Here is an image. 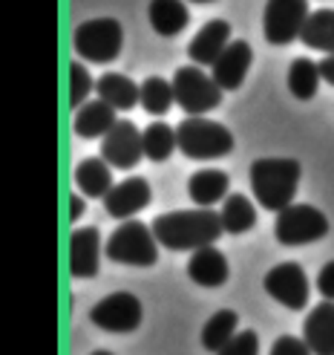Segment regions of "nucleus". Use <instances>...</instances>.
Listing matches in <instances>:
<instances>
[{"mask_svg":"<svg viewBox=\"0 0 334 355\" xmlns=\"http://www.w3.org/2000/svg\"><path fill=\"white\" fill-rule=\"evenodd\" d=\"M219 214H222V225L228 234H245L257 225V208L245 193H231Z\"/></svg>","mask_w":334,"mask_h":355,"instance_id":"obj_24","label":"nucleus"},{"mask_svg":"<svg viewBox=\"0 0 334 355\" xmlns=\"http://www.w3.org/2000/svg\"><path fill=\"white\" fill-rule=\"evenodd\" d=\"M262 286H266V292L277 300V304H283L286 309L300 312L308 304V277L303 272V266L294 263V260L277 263L266 275V280H262Z\"/></svg>","mask_w":334,"mask_h":355,"instance_id":"obj_11","label":"nucleus"},{"mask_svg":"<svg viewBox=\"0 0 334 355\" xmlns=\"http://www.w3.org/2000/svg\"><path fill=\"white\" fill-rule=\"evenodd\" d=\"M142 145H145L147 159H153V162H165V159H170L173 150L179 148V139H176V130L167 128L165 121H153L142 130Z\"/></svg>","mask_w":334,"mask_h":355,"instance_id":"obj_27","label":"nucleus"},{"mask_svg":"<svg viewBox=\"0 0 334 355\" xmlns=\"http://www.w3.org/2000/svg\"><path fill=\"white\" fill-rule=\"evenodd\" d=\"M268 355H314V352L308 349V344L303 338H294V335H279Z\"/></svg>","mask_w":334,"mask_h":355,"instance_id":"obj_31","label":"nucleus"},{"mask_svg":"<svg viewBox=\"0 0 334 355\" xmlns=\"http://www.w3.org/2000/svg\"><path fill=\"white\" fill-rule=\"evenodd\" d=\"M142 318H145V309H142V300H138L133 292H113L104 300L90 309V321L104 329V332H136L142 327Z\"/></svg>","mask_w":334,"mask_h":355,"instance_id":"obj_8","label":"nucleus"},{"mask_svg":"<svg viewBox=\"0 0 334 355\" xmlns=\"http://www.w3.org/2000/svg\"><path fill=\"white\" fill-rule=\"evenodd\" d=\"M228 44H231V24L216 17V21H207L196 35H193V41L187 46V55L196 64L214 67L216 58L228 49Z\"/></svg>","mask_w":334,"mask_h":355,"instance_id":"obj_16","label":"nucleus"},{"mask_svg":"<svg viewBox=\"0 0 334 355\" xmlns=\"http://www.w3.org/2000/svg\"><path fill=\"white\" fill-rule=\"evenodd\" d=\"M308 3L306 0H268L266 17H262V29H266V41L274 46H286L300 38V32L308 21Z\"/></svg>","mask_w":334,"mask_h":355,"instance_id":"obj_9","label":"nucleus"},{"mask_svg":"<svg viewBox=\"0 0 334 355\" xmlns=\"http://www.w3.org/2000/svg\"><path fill=\"white\" fill-rule=\"evenodd\" d=\"M104 162L118 171H133L145 156L142 145V130L136 128L130 119H118L113 124V130L101 139V153Z\"/></svg>","mask_w":334,"mask_h":355,"instance_id":"obj_10","label":"nucleus"},{"mask_svg":"<svg viewBox=\"0 0 334 355\" xmlns=\"http://www.w3.org/2000/svg\"><path fill=\"white\" fill-rule=\"evenodd\" d=\"M190 3H216V0H190Z\"/></svg>","mask_w":334,"mask_h":355,"instance_id":"obj_36","label":"nucleus"},{"mask_svg":"<svg viewBox=\"0 0 334 355\" xmlns=\"http://www.w3.org/2000/svg\"><path fill=\"white\" fill-rule=\"evenodd\" d=\"M176 139H179V150L187 159H219L234 150V133L225 124L205 119V116H187L176 128Z\"/></svg>","mask_w":334,"mask_h":355,"instance_id":"obj_3","label":"nucleus"},{"mask_svg":"<svg viewBox=\"0 0 334 355\" xmlns=\"http://www.w3.org/2000/svg\"><path fill=\"white\" fill-rule=\"evenodd\" d=\"M251 180V191L257 202L266 211H283L294 202L297 188L303 180V168L297 159H286V156H268V159H257L248 171Z\"/></svg>","mask_w":334,"mask_h":355,"instance_id":"obj_2","label":"nucleus"},{"mask_svg":"<svg viewBox=\"0 0 334 355\" xmlns=\"http://www.w3.org/2000/svg\"><path fill=\"white\" fill-rule=\"evenodd\" d=\"M236 327H239V315L234 309H219L216 315H210V321L202 327V347L207 352H219L236 335Z\"/></svg>","mask_w":334,"mask_h":355,"instance_id":"obj_26","label":"nucleus"},{"mask_svg":"<svg viewBox=\"0 0 334 355\" xmlns=\"http://www.w3.org/2000/svg\"><path fill=\"white\" fill-rule=\"evenodd\" d=\"M320 64L311 61V58H294L288 67V90L294 98L308 101L317 96V87H320Z\"/></svg>","mask_w":334,"mask_h":355,"instance_id":"obj_25","label":"nucleus"},{"mask_svg":"<svg viewBox=\"0 0 334 355\" xmlns=\"http://www.w3.org/2000/svg\"><path fill=\"white\" fill-rule=\"evenodd\" d=\"M93 355H113V352H110V349H95Z\"/></svg>","mask_w":334,"mask_h":355,"instance_id":"obj_35","label":"nucleus"},{"mask_svg":"<svg viewBox=\"0 0 334 355\" xmlns=\"http://www.w3.org/2000/svg\"><path fill=\"white\" fill-rule=\"evenodd\" d=\"M73 46L78 58L93 64H110L118 58L121 46H124V29L115 17H95V21H84L73 32Z\"/></svg>","mask_w":334,"mask_h":355,"instance_id":"obj_5","label":"nucleus"},{"mask_svg":"<svg viewBox=\"0 0 334 355\" xmlns=\"http://www.w3.org/2000/svg\"><path fill=\"white\" fill-rule=\"evenodd\" d=\"M320 76H323L328 84H334V52L320 61Z\"/></svg>","mask_w":334,"mask_h":355,"instance_id":"obj_33","label":"nucleus"},{"mask_svg":"<svg viewBox=\"0 0 334 355\" xmlns=\"http://www.w3.org/2000/svg\"><path fill=\"white\" fill-rule=\"evenodd\" d=\"M317 289L323 295V300H334V260H328L320 275H317Z\"/></svg>","mask_w":334,"mask_h":355,"instance_id":"obj_32","label":"nucleus"},{"mask_svg":"<svg viewBox=\"0 0 334 355\" xmlns=\"http://www.w3.org/2000/svg\"><path fill=\"white\" fill-rule=\"evenodd\" d=\"M176 104V96H173V81H165L159 76H150L145 84H142V107L150 113V116H165L170 107Z\"/></svg>","mask_w":334,"mask_h":355,"instance_id":"obj_28","label":"nucleus"},{"mask_svg":"<svg viewBox=\"0 0 334 355\" xmlns=\"http://www.w3.org/2000/svg\"><path fill=\"white\" fill-rule=\"evenodd\" d=\"M303 341L314 355H334V300H323L308 312Z\"/></svg>","mask_w":334,"mask_h":355,"instance_id":"obj_17","label":"nucleus"},{"mask_svg":"<svg viewBox=\"0 0 334 355\" xmlns=\"http://www.w3.org/2000/svg\"><path fill=\"white\" fill-rule=\"evenodd\" d=\"M254 64V49L248 41H231L228 49L216 58V64L210 67V76L222 87V90H239L245 76Z\"/></svg>","mask_w":334,"mask_h":355,"instance_id":"obj_14","label":"nucleus"},{"mask_svg":"<svg viewBox=\"0 0 334 355\" xmlns=\"http://www.w3.org/2000/svg\"><path fill=\"white\" fill-rule=\"evenodd\" d=\"M228 185H231V180H228L225 171L205 168L187 180V193L199 208H214V202L228 200Z\"/></svg>","mask_w":334,"mask_h":355,"instance_id":"obj_20","label":"nucleus"},{"mask_svg":"<svg viewBox=\"0 0 334 355\" xmlns=\"http://www.w3.org/2000/svg\"><path fill=\"white\" fill-rule=\"evenodd\" d=\"M173 96L187 116H205L222 104V87L202 67H179L173 76Z\"/></svg>","mask_w":334,"mask_h":355,"instance_id":"obj_6","label":"nucleus"},{"mask_svg":"<svg viewBox=\"0 0 334 355\" xmlns=\"http://www.w3.org/2000/svg\"><path fill=\"white\" fill-rule=\"evenodd\" d=\"M75 185L84 197L104 200L113 191V168L101 156H90L75 165Z\"/></svg>","mask_w":334,"mask_h":355,"instance_id":"obj_21","label":"nucleus"},{"mask_svg":"<svg viewBox=\"0 0 334 355\" xmlns=\"http://www.w3.org/2000/svg\"><path fill=\"white\" fill-rule=\"evenodd\" d=\"M101 266V232L95 225L78 228L69 237V275L84 280L95 277Z\"/></svg>","mask_w":334,"mask_h":355,"instance_id":"obj_13","label":"nucleus"},{"mask_svg":"<svg viewBox=\"0 0 334 355\" xmlns=\"http://www.w3.org/2000/svg\"><path fill=\"white\" fill-rule=\"evenodd\" d=\"M81 214H84V200L81 197H69V220L75 223Z\"/></svg>","mask_w":334,"mask_h":355,"instance_id":"obj_34","label":"nucleus"},{"mask_svg":"<svg viewBox=\"0 0 334 355\" xmlns=\"http://www.w3.org/2000/svg\"><path fill=\"white\" fill-rule=\"evenodd\" d=\"M95 93L101 101H107L113 110H130L136 104H142V87L121 73H104L95 81Z\"/></svg>","mask_w":334,"mask_h":355,"instance_id":"obj_18","label":"nucleus"},{"mask_svg":"<svg viewBox=\"0 0 334 355\" xmlns=\"http://www.w3.org/2000/svg\"><path fill=\"white\" fill-rule=\"evenodd\" d=\"M153 234L159 245L170 248V252H196V248L214 245L222 234V214L214 208H187V211H170V214H159L153 223Z\"/></svg>","mask_w":334,"mask_h":355,"instance_id":"obj_1","label":"nucleus"},{"mask_svg":"<svg viewBox=\"0 0 334 355\" xmlns=\"http://www.w3.org/2000/svg\"><path fill=\"white\" fill-rule=\"evenodd\" d=\"M118 121L115 110L110 107L107 101H86L78 107L75 119H73V130L81 136V139H104L110 130H113V124Z\"/></svg>","mask_w":334,"mask_h":355,"instance_id":"obj_19","label":"nucleus"},{"mask_svg":"<svg viewBox=\"0 0 334 355\" xmlns=\"http://www.w3.org/2000/svg\"><path fill=\"white\" fill-rule=\"evenodd\" d=\"M153 200V188L142 176H130V180L113 185V191L104 197V208L113 220H133L138 211H145Z\"/></svg>","mask_w":334,"mask_h":355,"instance_id":"obj_12","label":"nucleus"},{"mask_svg":"<svg viewBox=\"0 0 334 355\" xmlns=\"http://www.w3.org/2000/svg\"><path fill=\"white\" fill-rule=\"evenodd\" d=\"M328 234V217L320 208L306 202H291L274 220V237L283 245H308Z\"/></svg>","mask_w":334,"mask_h":355,"instance_id":"obj_7","label":"nucleus"},{"mask_svg":"<svg viewBox=\"0 0 334 355\" xmlns=\"http://www.w3.org/2000/svg\"><path fill=\"white\" fill-rule=\"evenodd\" d=\"M300 41L317 52L331 55L334 52V9H317L308 15V21L300 32Z\"/></svg>","mask_w":334,"mask_h":355,"instance_id":"obj_23","label":"nucleus"},{"mask_svg":"<svg viewBox=\"0 0 334 355\" xmlns=\"http://www.w3.org/2000/svg\"><path fill=\"white\" fill-rule=\"evenodd\" d=\"M216 355H259V335L254 329H242Z\"/></svg>","mask_w":334,"mask_h":355,"instance_id":"obj_30","label":"nucleus"},{"mask_svg":"<svg viewBox=\"0 0 334 355\" xmlns=\"http://www.w3.org/2000/svg\"><path fill=\"white\" fill-rule=\"evenodd\" d=\"M95 90V81L90 76V69H86L84 64L73 61L69 64V104L78 110L81 104H86V96H90Z\"/></svg>","mask_w":334,"mask_h":355,"instance_id":"obj_29","label":"nucleus"},{"mask_svg":"<svg viewBox=\"0 0 334 355\" xmlns=\"http://www.w3.org/2000/svg\"><path fill=\"white\" fill-rule=\"evenodd\" d=\"M150 26L162 35V38H173L190 24V12L185 6V0H150Z\"/></svg>","mask_w":334,"mask_h":355,"instance_id":"obj_22","label":"nucleus"},{"mask_svg":"<svg viewBox=\"0 0 334 355\" xmlns=\"http://www.w3.org/2000/svg\"><path fill=\"white\" fill-rule=\"evenodd\" d=\"M187 277L196 283V286H205V289H216V286H225L228 277H231V266H228V257L216 248H196L187 260Z\"/></svg>","mask_w":334,"mask_h":355,"instance_id":"obj_15","label":"nucleus"},{"mask_svg":"<svg viewBox=\"0 0 334 355\" xmlns=\"http://www.w3.org/2000/svg\"><path fill=\"white\" fill-rule=\"evenodd\" d=\"M104 254L113 263L121 266H136V269H147L159 260V240H156L153 228H147L138 220H124L115 232L110 234Z\"/></svg>","mask_w":334,"mask_h":355,"instance_id":"obj_4","label":"nucleus"}]
</instances>
